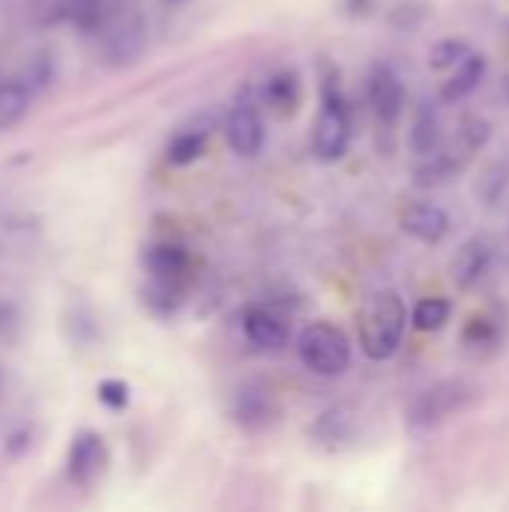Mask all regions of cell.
Wrapping results in <instances>:
<instances>
[{
  "mask_svg": "<svg viewBox=\"0 0 509 512\" xmlns=\"http://www.w3.org/2000/svg\"><path fill=\"white\" fill-rule=\"evenodd\" d=\"M408 312L396 291H375L360 312V345L369 360H390L405 336Z\"/></svg>",
  "mask_w": 509,
  "mask_h": 512,
  "instance_id": "6da1fadb",
  "label": "cell"
},
{
  "mask_svg": "<svg viewBox=\"0 0 509 512\" xmlns=\"http://www.w3.org/2000/svg\"><path fill=\"white\" fill-rule=\"evenodd\" d=\"M477 402V387L468 381H441L435 387H429L426 393H420L414 399V405L408 408V426L414 432H426L435 429L447 420H453L456 414L468 411Z\"/></svg>",
  "mask_w": 509,
  "mask_h": 512,
  "instance_id": "7a4b0ae2",
  "label": "cell"
},
{
  "mask_svg": "<svg viewBox=\"0 0 509 512\" xmlns=\"http://www.w3.org/2000/svg\"><path fill=\"white\" fill-rule=\"evenodd\" d=\"M297 351L303 366L324 378H336L351 366V342L333 324H309L300 333Z\"/></svg>",
  "mask_w": 509,
  "mask_h": 512,
  "instance_id": "3957f363",
  "label": "cell"
},
{
  "mask_svg": "<svg viewBox=\"0 0 509 512\" xmlns=\"http://www.w3.org/2000/svg\"><path fill=\"white\" fill-rule=\"evenodd\" d=\"M348 141H351V117H348V108H345L342 96H339L333 87H327V90H324L321 114H318V120H315L312 147H315L318 159L336 162V159L345 156Z\"/></svg>",
  "mask_w": 509,
  "mask_h": 512,
  "instance_id": "277c9868",
  "label": "cell"
},
{
  "mask_svg": "<svg viewBox=\"0 0 509 512\" xmlns=\"http://www.w3.org/2000/svg\"><path fill=\"white\" fill-rule=\"evenodd\" d=\"M369 105H372L378 123H384V126H393L402 114L405 87H402L399 75L384 63H378L369 75Z\"/></svg>",
  "mask_w": 509,
  "mask_h": 512,
  "instance_id": "5b68a950",
  "label": "cell"
},
{
  "mask_svg": "<svg viewBox=\"0 0 509 512\" xmlns=\"http://www.w3.org/2000/svg\"><path fill=\"white\" fill-rule=\"evenodd\" d=\"M228 144L237 156H255L264 147V123L252 105H237L225 123Z\"/></svg>",
  "mask_w": 509,
  "mask_h": 512,
  "instance_id": "8992f818",
  "label": "cell"
},
{
  "mask_svg": "<svg viewBox=\"0 0 509 512\" xmlns=\"http://www.w3.org/2000/svg\"><path fill=\"white\" fill-rule=\"evenodd\" d=\"M402 228L420 243H441L450 231V216L435 204H414L402 213Z\"/></svg>",
  "mask_w": 509,
  "mask_h": 512,
  "instance_id": "52a82bcc",
  "label": "cell"
},
{
  "mask_svg": "<svg viewBox=\"0 0 509 512\" xmlns=\"http://www.w3.org/2000/svg\"><path fill=\"white\" fill-rule=\"evenodd\" d=\"M105 462V444L96 432H81L75 435L69 447V477L81 486H87Z\"/></svg>",
  "mask_w": 509,
  "mask_h": 512,
  "instance_id": "ba28073f",
  "label": "cell"
},
{
  "mask_svg": "<svg viewBox=\"0 0 509 512\" xmlns=\"http://www.w3.org/2000/svg\"><path fill=\"white\" fill-rule=\"evenodd\" d=\"M489 264H492V249H489V243H486V240H468V243L459 249L456 261H453V279H456V285H459L462 291H471V288L486 276Z\"/></svg>",
  "mask_w": 509,
  "mask_h": 512,
  "instance_id": "9c48e42d",
  "label": "cell"
},
{
  "mask_svg": "<svg viewBox=\"0 0 509 512\" xmlns=\"http://www.w3.org/2000/svg\"><path fill=\"white\" fill-rule=\"evenodd\" d=\"M144 48V24L138 18H129L123 24H117L108 39H105V60L111 66H126L132 63Z\"/></svg>",
  "mask_w": 509,
  "mask_h": 512,
  "instance_id": "30bf717a",
  "label": "cell"
},
{
  "mask_svg": "<svg viewBox=\"0 0 509 512\" xmlns=\"http://www.w3.org/2000/svg\"><path fill=\"white\" fill-rule=\"evenodd\" d=\"M243 333L261 351H279L288 342V333H285L282 321L276 315H270L267 309H249L243 315Z\"/></svg>",
  "mask_w": 509,
  "mask_h": 512,
  "instance_id": "8fae6325",
  "label": "cell"
},
{
  "mask_svg": "<svg viewBox=\"0 0 509 512\" xmlns=\"http://www.w3.org/2000/svg\"><path fill=\"white\" fill-rule=\"evenodd\" d=\"M483 72H486V57L483 54H468L456 63V72L447 78V84L441 87V99L444 102H456V99H465L480 81H483Z\"/></svg>",
  "mask_w": 509,
  "mask_h": 512,
  "instance_id": "7c38bea8",
  "label": "cell"
},
{
  "mask_svg": "<svg viewBox=\"0 0 509 512\" xmlns=\"http://www.w3.org/2000/svg\"><path fill=\"white\" fill-rule=\"evenodd\" d=\"M144 264H147V270L153 273V279L177 282V279L189 270V255H186L183 246L159 243V246H150V249L144 252Z\"/></svg>",
  "mask_w": 509,
  "mask_h": 512,
  "instance_id": "4fadbf2b",
  "label": "cell"
},
{
  "mask_svg": "<svg viewBox=\"0 0 509 512\" xmlns=\"http://www.w3.org/2000/svg\"><path fill=\"white\" fill-rule=\"evenodd\" d=\"M312 435L318 438L321 447H330V450L342 447L345 441H351V435H354V414H351V408L339 405V408L324 411L321 420L315 423Z\"/></svg>",
  "mask_w": 509,
  "mask_h": 512,
  "instance_id": "5bb4252c",
  "label": "cell"
},
{
  "mask_svg": "<svg viewBox=\"0 0 509 512\" xmlns=\"http://www.w3.org/2000/svg\"><path fill=\"white\" fill-rule=\"evenodd\" d=\"M441 144V120H438V108L432 102H423V108L417 111L414 129H411V147L420 156H432Z\"/></svg>",
  "mask_w": 509,
  "mask_h": 512,
  "instance_id": "9a60e30c",
  "label": "cell"
},
{
  "mask_svg": "<svg viewBox=\"0 0 509 512\" xmlns=\"http://www.w3.org/2000/svg\"><path fill=\"white\" fill-rule=\"evenodd\" d=\"M27 108H30V90L21 81L0 78V132L21 123Z\"/></svg>",
  "mask_w": 509,
  "mask_h": 512,
  "instance_id": "2e32d148",
  "label": "cell"
},
{
  "mask_svg": "<svg viewBox=\"0 0 509 512\" xmlns=\"http://www.w3.org/2000/svg\"><path fill=\"white\" fill-rule=\"evenodd\" d=\"M204 144H207V132L204 129H189V132H180L171 144H168V162L171 165H189L195 162L201 153H204Z\"/></svg>",
  "mask_w": 509,
  "mask_h": 512,
  "instance_id": "e0dca14e",
  "label": "cell"
},
{
  "mask_svg": "<svg viewBox=\"0 0 509 512\" xmlns=\"http://www.w3.org/2000/svg\"><path fill=\"white\" fill-rule=\"evenodd\" d=\"M447 318H450V303L441 297H429V300H420L414 306V327L417 330L435 333L447 324Z\"/></svg>",
  "mask_w": 509,
  "mask_h": 512,
  "instance_id": "ac0fdd59",
  "label": "cell"
},
{
  "mask_svg": "<svg viewBox=\"0 0 509 512\" xmlns=\"http://www.w3.org/2000/svg\"><path fill=\"white\" fill-rule=\"evenodd\" d=\"M237 414H240V420H243L246 426H252V423H264V420H267V414H270V402H267V396H264V393H258V390H243Z\"/></svg>",
  "mask_w": 509,
  "mask_h": 512,
  "instance_id": "d6986e66",
  "label": "cell"
},
{
  "mask_svg": "<svg viewBox=\"0 0 509 512\" xmlns=\"http://www.w3.org/2000/svg\"><path fill=\"white\" fill-rule=\"evenodd\" d=\"M498 342V324L489 318H471L465 327V345L468 348H492Z\"/></svg>",
  "mask_w": 509,
  "mask_h": 512,
  "instance_id": "ffe728a7",
  "label": "cell"
},
{
  "mask_svg": "<svg viewBox=\"0 0 509 512\" xmlns=\"http://www.w3.org/2000/svg\"><path fill=\"white\" fill-rule=\"evenodd\" d=\"M471 54V48L465 45V42H459V39H447V42H438L435 48H432V54H429V63H432V69H447V66H456L462 57H468Z\"/></svg>",
  "mask_w": 509,
  "mask_h": 512,
  "instance_id": "44dd1931",
  "label": "cell"
},
{
  "mask_svg": "<svg viewBox=\"0 0 509 512\" xmlns=\"http://www.w3.org/2000/svg\"><path fill=\"white\" fill-rule=\"evenodd\" d=\"M267 99L273 102V105H279V108H294V99H297V78L294 75H288V72H282V75H276L273 81H267Z\"/></svg>",
  "mask_w": 509,
  "mask_h": 512,
  "instance_id": "7402d4cb",
  "label": "cell"
},
{
  "mask_svg": "<svg viewBox=\"0 0 509 512\" xmlns=\"http://www.w3.org/2000/svg\"><path fill=\"white\" fill-rule=\"evenodd\" d=\"M96 396H99V402H102L108 411H123V408L129 405V387H126L123 381H117V378L102 381V384L96 387Z\"/></svg>",
  "mask_w": 509,
  "mask_h": 512,
  "instance_id": "603a6c76",
  "label": "cell"
}]
</instances>
